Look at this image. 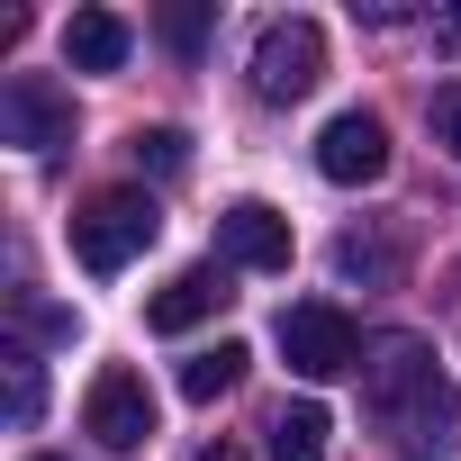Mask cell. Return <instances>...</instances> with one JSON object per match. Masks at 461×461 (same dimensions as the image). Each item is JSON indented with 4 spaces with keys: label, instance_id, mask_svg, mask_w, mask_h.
I'll list each match as a JSON object with an SVG mask.
<instances>
[{
    "label": "cell",
    "instance_id": "obj_19",
    "mask_svg": "<svg viewBox=\"0 0 461 461\" xmlns=\"http://www.w3.org/2000/svg\"><path fill=\"white\" fill-rule=\"evenodd\" d=\"M434 37H443V46H461V10H443V19H434Z\"/></svg>",
    "mask_w": 461,
    "mask_h": 461
},
{
    "label": "cell",
    "instance_id": "obj_7",
    "mask_svg": "<svg viewBox=\"0 0 461 461\" xmlns=\"http://www.w3.org/2000/svg\"><path fill=\"white\" fill-rule=\"evenodd\" d=\"M217 263H236V272H290V217L263 208V199L217 208Z\"/></svg>",
    "mask_w": 461,
    "mask_h": 461
},
{
    "label": "cell",
    "instance_id": "obj_6",
    "mask_svg": "<svg viewBox=\"0 0 461 461\" xmlns=\"http://www.w3.org/2000/svg\"><path fill=\"white\" fill-rule=\"evenodd\" d=\"M82 434H100L109 452H136V443H154V389H145V371L109 362V371L91 380V398H82Z\"/></svg>",
    "mask_w": 461,
    "mask_h": 461
},
{
    "label": "cell",
    "instance_id": "obj_9",
    "mask_svg": "<svg viewBox=\"0 0 461 461\" xmlns=\"http://www.w3.org/2000/svg\"><path fill=\"white\" fill-rule=\"evenodd\" d=\"M226 299H236V290H226V263H190V272H172V281L145 299V326H154V335H190V326H208Z\"/></svg>",
    "mask_w": 461,
    "mask_h": 461
},
{
    "label": "cell",
    "instance_id": "obj_10",
    "mask_svg": "<svg viewBox=\"0 0 461 461\" xmlns=\"http://www.w3.org/2000/svg\"><path fill=\"white\" fill-rule=\"evenodd\" d=\"M127 46H136V28H127L118 10H73V28H64L73 73H118V64H127Z\"/></svg>",
    "mask_w": 461,
    "mask_h": 461
},
{
    "label": "cell",
    "instance_id": "obj_3",
    "mask_svg": "<svg viewBox=\"0 0 461 461\" xmlns=\"http://www.w3.org/2000/svg\"><path fill=\"white\" fill-rule=\"evenodd\" d=\"M317 82H326V28H317V19H272V28L254 37V100L290 109V100H308Z\"/></svg>",
    "mask_w": 461,
    "mask_h": 461
},
{
    "label": "cell",
    "instance_id": "obj_4",
    "mask_svg": "<svg viewBox=\"0 0 461 461\" xmlns=\"http://www.w3.org/2000/svg\"><path fill=\"white\" fill-rule=\"evenodd\" d=\"M281 353H290L299 380H344V371H362V335H353V317H344L335 299L290 308V317H281Z\"/></svg>",
    "mask_w": 461,
    "mask_h": 461
},
{
    "label": "cell",
    "instance_id": "obj_16",
    "mask_svg": "<svg viewBox=\"0 0 461 461\" xmlns=\"http://www.w3.org/2000/svg\"><path fill=\"white\" fill-rule=\"evenodd\" d=\"M163 46H172V55H199V46H208V10H199V0L163 10Z\"/></svg>",
    "mask_w": 461,
    "mask_h": 461
},
{
    "label": "cell",
    "instance_id": "obj_8",
    "mask_svg": "<svg viewBox=\"0 0 461 461\" xmlns=\"http://www.w3.org/2000/svg\"><path fill=\"white\" fill-rule=\"evenodd\" d=\"M317 172H326L335 190H362V181H380V172H389V127H380L371 109H344V118H326V136H317Z\"/></svg>",
    "mask_w": 461,
    "mask_h": 461
},
{
    "label": "cell",
    "instance_id": "obj_5",
    "mask_svg": "<svg viewBox=\"0 0 461 461\" xmlns=\"http://www.w3.org/2000/svg\"><path fill=\"white\" fill-rule=\"evenodd\" d=\"M0 145H19V154L73 145V100L46 73H10V82H0Z\"/></svg>",
    "mask_w": 461,
    "mask_h": 461
},
{
    "label": "cell",
    "instance_id": "obj_1",
    "mask_svg": "<svg viewBox=\"0 0 461 461\" xmlns=\"http://www.w3.org/2000/svg\"><path fill=\"white\" fill-rule=\"evenodd\" d=\"M362 407L371 425L407 452V461H452L461 443V389L443 380L434 344L425 335H380L371 362H362Z\"/></svg>",
    "mask_w": 461,
    "mask_h": 461
},
{
    "label": "cell",
    "instance_id": "obj_12",
    "mask_svg": "<svg viewBox=\"0 0 461 461\" xmlns=\"http://www.w3.org/2000/svg\"><path fill=\"white\" fill-rule=\"evenodd\" d=\"M245 362H254L245 344H208V353H190V362H181V398H190V407H217L226 389L245 380Z\"/></svg>",
    "mask_w": 461,
    "mask_h": 461
},
{
    "label": "cell",
    "instance_id": "obj_11",
    "mask_svg": "<svg viewBox=\"0 0 461 461\" xmlns=\"http://www.w3.org/2000/svg\"><path fill=\"white\" fill-rule=\"evenodd\" d=\"M263 434H272V461H326V434H335V416H326L317 398H299V407H281Z\"/></svg>",
    "mask_w": 461,
    "mask_h": 461
},
{
    "label": "cell",
    "instance_id": "obj_13",
    "mask_svg": "<svg viewBox=\"0 0 461 461\" xmlns=\"http://www.w3.org/2000/svg\"><path fill=\"white\" fill-rule=\"evenodd\" d=\"M0 380H10V425H37V416H46V371H37L28 344L0 353Z\"/></svg>",
    "mask_w": 461,
    "mask_h": 461
},
{
    "label": "cell",
    "instance_id": "obj_18",
    "mask_svg": "<svg viewBox=\"0 0 461 461\" xmlns=\"http://www.w3.org/2000/svg\"><path fill=\"white\" fill-rule=\"evenodd\" d=\"M19 326H28V335H55V344H73V308H46L37 290H19Z\"/></svg>",
    "mask_w": 461,
    "mask_h": 461
},
{
    "label": "cell",
    "instance_id": "obj_15",
    "mask_svg": "<svg viewBox=\"0 0 461 461\" xmlns=\"http://www.w3.org/2000/svg\"><path fill=\"white\" fill-rule=\"evenodd\" d=\"M335 272H362V281H389V272H398V254H389V245H371V236H344V245H335Z\"/></svg>",
    "mask_w": 461,
    "mask_h": 461
},
{
    "label": "cell",
    "instance_id": "obj_2",
    "mask_svg": "<svg viewBox=\"0 0 461 461\" xmlns=\"http://www.w3.org/2000/svg\"><path fill=\"white\" fill-rule=\"evenodd\" d=\"M154 226H163V208L145 199V190H91L82 208H73V263L82 272H127L145 245H154Z\"/></svg>",
    "mask_w": 461,
    "mask_h": 461
},
{
    "label": "cell",
    "instance_id": "obj_14",
    "mask_svg": "<svg viewBox=\"0 0 461 461\" xmlns=\"http://www.w3.org/2000/svg\"><path fill=\"white\" fill-rule=\"evenodd\" d=\"M136 163H145V172H163V181H172V172H181V163H190V136H181V127H145V136H136Z\"/></svg>",
    "mask_w": 461,
    "mask_h": 461
},
{
    "label": "cell",
    "instance_id": "obj_21",
    "mask_svg": "<svg viewBox=\"0 0 461 461\" xmlns=\"http://www.w3.org/2000/svg\"><path fill=\"white\" fill-rule=\"evenodd\" d=\"M37 461H55V452H37Z\"/></svg>",
    "mask_w": 461,
    "mask_h": 461
},
{
    "label": "cell",
    "instance_id": "obj_20",
    "mask_svg": "<svg viewBox=\"0 0 461 461\" xmlns=\"http://www.w3.org/2000/svg\"><path fill=\"white\" fill-rule=\"evenodd\" d=\"M199 461H245V452H236V443H208V452H199Z\"/></svg>",
    "mask_w": 461,
    "mask_h": 461
},
{
    "label": "cell",
    "instance_id": "obj_17",
    "mask_svg": "<svg viewBox=\"0 0 461 461\" xmlns=\"http://www.w3.org/2000/svg\"><path fill=\"white\" fill-rule=\"evenodd\" d=\"M425 118H434V145H443V154L461 163V82H443V91L425 100Z\"/></svg>",
    "mask_w": 461,
    "mask_h": 461
}]
</instances>
